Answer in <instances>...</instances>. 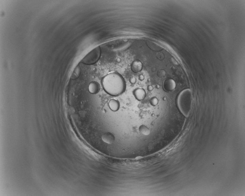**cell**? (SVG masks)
Returning a JSON list of instances; mask_svg holds the SVG:
<instances>
[{
    "mask_svg": "<svg viewBox=\"0 0 245 196\" xmlns=\"http://www.w3.org/2000/svg\"><path fill=\"white\" fill-rule=\"evenodd\" d=\"M81 69L79 66H77L75 67V69L72 73L71 76L70 78L71 80H75L78 78L81 75Z\"/></svg>",
    "mask_w": 245,
    "mask_h": 196,
    "instance_id": "8fae6325",
    "label": "cell"
},
{
    "mask_svg": "<svg viewBox=\"0 0 245 196\" xmlns=\"http://www.w3.org/2000/svg\"><path fill=\"white\" fill-rule=\"evenodd\" d=\"M150 104L153 106H156L158 104V100L156 97H153L150 100Z\"/></svg>",
    "mask_w": 245,
    "mask_h": 196,
    "instance_id": "4fadbf2b",
    "label": "cell"
},
{
    "mask_svg": "<svg viewBox=\"0 0 245 196\" xmlns=\"http://www.w3.org/2000/svg\"><path fill=\"white\" fill-rule=\"evenodd\" d=\"M109 108L113 112H117L120 107V104L118 100L115 99H111L109 102Z\"/></svg>",
    "mask_w": 245,
    "mask_h": 196,
    "instance_id": "9c48e42d",
    "label": "cell"
},
{
    "mask_svg": "<svg viewBox=\"0 0 245 196\" xmlns=\"http://www.w3.org/2000/svg\"><path fill=\"white\" fill-rule=\"evenodd\" d=\"M192 99L191 91L189 89L182 91L178 96V107L181 112L186 117L189 116L191 111Z\"/></svg>",
    "mask_w": 245,
    "mask_h": 196,
    "instance_id": "7a4b0ae2",
    "label": "cell"
},
{
    "mask_svg": "<svg viewBox=\"0 0 245 196\" xmlns=\"http://www.w3.org/2000/svg\"><path fill=\"white\" fill-rule=\"evenodd\" d=\"M176 84L175 82L172 79H166L163 82V87L164 90L168 92L173 91L175 89Z\"/></svg>",
    "mask_w": 245,
    "mask_h": 196,
    "instance_id": "277c9868",
    "label": "cell"
},
{
    "mask_svg": "<svg viewBox=\"0 0 245 196\" xmlns=\"http://www.w3.org/2000/svg\"><path fill=\"white\" fill-rule=\"evenodd\" d=\"M144 78V76H142V75L140 76V77H139L140 80H143Z\"/></svg>",
    "mask_w": 245,
    "mask_h": 196,
    "instance_id": "9a60e30c",
    "label": "cell"
},
{
    "mask_svg": "<svg viewBox=\"0 0 245 196\" xmlns=\"http://www.w3.org/2000/svg\"><path fill=\"white\" fill-rule=\"evenodd\" d=\"M100 84L96 81L92 82L89 86V92L92 94H95L98 93L100 91Z\"/></svg>",
    "mask_w": 245,
    "mask_h": 196,
    "instance_id": "ba28073f",
    "label": "cell"
},
{
    "mask_svg": "<svg viewBox=\"0 0 245 196\" xmlns=\"http://www.w3.org/2000/svg\"><path fill=\"white\" fill-rule=\"evenodd\" d=\"M102 84L105 91L113 96H119L126 89L124 79L118 73H111L105 76L102 79Z\"/></svg>",
    "mask_w": 245,
    "mask_h": 196,
    "instance_id": "6da1fadb",
    "label": "cell"
},
{
    "mask_svg": "<svg viewBox=\"0 0 245 196\" xmlns=\"http://www.w3.org/2000/svg\"><path fill=\"white\" fill-rule=\"evenodd\" d=\"M101 55V50L100 46H97L87 54L81 60V62L86 65H91L97 62Z\"/></svg>",
    "mask_w": 245,
    "mask_h": 196,
    "instance_id": "3957f363",
    "label": "cell"
},
{
    "mask_svg": "<svg viewBox=\"0 0 245 196\" xmlns=\"http://www.w3.org/2000/svg\"><path fill=\"white\" fill-rule=\"evenodd\" d=\"M102 139L104 143L111 144L114 142L115 137L112 133L106 132L104 133L102 136Z\"/></svg>",
    "mask_w": 245,
    "mask_h": 196,
    "instance_id": "8992f818",
    "label": "cell"
},
{
    "mask_svg": "<svg viewBox=\"0 0 245 196\" xmlns=\"http://www.w3.org/2000/svg\"><path fill=\"white\" fill-rule=\"evenodd\" d=\"M130 83H132V84H135L136 81V79L135 77H132L130 79Z\"/></svg>",
    "mask_w": 245,
    "mask_h": 196,
    "instance_id": "5bb4252c",
    "label": "cell"
},
{
    "mask_svg": "<svg viewBox=\"0 0 245 196\" xmlns=\"http://www.w3.org/2000/svg\"><path fill=\"white\" fill-rule=\"evenodd\" d=\"M133 94L136 99L138 101L143 100L146 96L145 91L142 88L135 89L133 91Z\"/></svg>",
    "mask_w": 245,
    "mask_h": 196,
    "instance_id": "5b68a950",
    "label": "cell"
},
{
    "mask_svg": "<svg viewBox=\"0 0 245 196\" xmlns=\"http://www.w3.org/2000/svg\"><path fill=\"white\" fill-rule=\"evenodd\" d=\"M139 131L144 135H149L150 134V131L146 126L144 125H141L139 127Z\"/></svg>",
    "mask_w": 245,
    "mask_h": 196,
    "instance_id": "7c38bea8",
    "label": "cell"
},
{
    "mask_svg": "<svg viewBox=\"0 0 245 196\" xmlns=\"http://www.w3.org/2000/svg\"><path fill=\"white\" fill-rule=\"evenodd\" d=\"M142 63L139 60L134 61L131 65V69L135 73H138L142 71Z\"/></svg>",
    "mask_w": 245,
    "mask_h": 196,
    "instance_id": "52a82bcc",
    "label": "cell"
},
{
    "mask_svg": "<svg viewBox=\"0 0 245 196\" xmlns=\"http://www.w3.org/2000/svg\"><path fill=\"white\" fill-rule=\"evenodd\" d=\"M147 46L155 52H160L162 50L163 48L160 45H159L155 42L152 41H148L146 42Z\"/></svg>",
    "mask_w": 245,
    "mask_h": 196,
    "instance_id": "30bf717a",
    "label": "cell"
}]
</instances>
